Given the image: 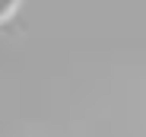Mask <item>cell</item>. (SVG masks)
Here are the masks:
<instances>
[{"mask_svg": "<svg viewBox=\"0 0 146 137\" xmlns=\"http://www.w3.org/2000/svg\"><path fill=\"white\" fill-rule=\"evenodd\" d=\"M16 7H19V0H0V22H7Z\"/></svg>", "mask_w": 146, "mask_h": 137, "instance_id": "obj_1", "label": "cell"}]
</instances>
